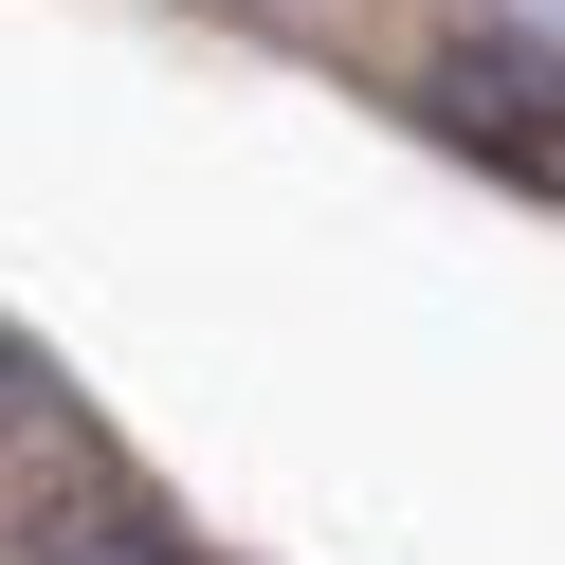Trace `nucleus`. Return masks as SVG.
<instances>
[{
  "label": "nucleus",
  "mask_w": 565,
  "mask_h": 565,
  "mask_svg": "<svg viewBox=\"0 0 565 565\" xmlns=\"http://www.w3.org/2000/svg\"><path fill=\"white\" fill-rule=\"evenodd\" d=\"M19 565H201V547L147 511V492L74 475V492H38V511H19Z\"/></svg>",
  "instance_id": "f03ea898"
},
{
  "label": "nucleus",
  "mask_w": 565,
  "mask_h": 565,
  "mask_svg": "<svg viewBox=\"0 0 565 565\" xmlns=\"http://www.w3.org/2000/svg\"><path fill=\"white\" fill-rule=\"evenodd\" d=\"M438 128L492 164V183H547L565 201V55L547 38H456L438 55Z\"/></svg>",
  "instance_id": "f257e3e1"
}]
</instances>
